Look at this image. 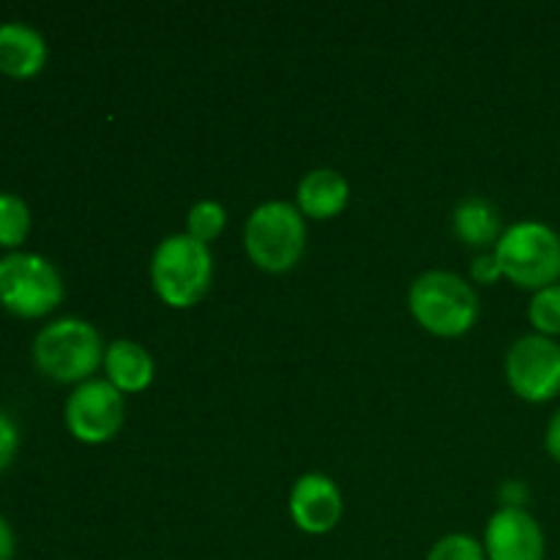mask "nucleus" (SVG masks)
Segmentation results:
<instances>
[{
  "label": "nucleus",
  "instance_id": "obj_1",
  "mask_svg": "<svg viewBox=\"0 0 560 560\" xmlns=\"http://www.w3.org/2000/svg\"><path fill=\"white\" fill-rule=\"evenodd\" d=\"M104 342L96 326L82 317H60L47 323L33 339V364L55 383L91 381L104 364Z\"/></svg>",
  "mask_w": 560,
  "mask_h": 560
},
{
  "label": "nucleus",
  "instance_id": "obj_2",
  "mask_svg": "<svg viewBox=\"0 0 560 560\" xmlns=\"http://www.w3.org/2000/svg\"><path fill=\"white\" fill-rule=\"evenodd\" d=\"M408 310L427 334L441 339L465 337L479 320V293L452 271H427L410 284Z\"/></svg>",
  "mask_w": 560,
  "mask_h": 560
},
{
  "label": "nucleus",
  "instance_id": "obj_3",
  "mask_svg": "<svg viewBox=\"0 0 560 560\" xmlns=\"http://www.w3.org/2000/svg\"><path fill=\"white\" fill-rule=\"evenodd\" d=\"M213 282L211 246L175 233L159 241L151 257V284L159 299L173 310H189L200 304Z\"/></svg>",
  "mask_w": 560,
  "mask_h": 560
},
{
  "label": "nucleus",
  "instance_id": "obj_4",
  "mask_svg": "<svg viewBox=\"0 0 560 560\" xmlns=\"http://www.w3.org/2000/svg\"><path fill=\"white\" fill-rule=\"evenodd\" d=\"M492 252L514 288L536 293L560 282V235L539 219L509 224Z\"/></svg>",
  "mask_w": 560,
  "mask_h": 560
},
{
  "label": "nucleus",
  "instance_id": "obj_5",
  "mask_svg": "<svg viewBox=\"0 0 560 560\" xmlns=\"http://www.w3.org/2000/svg\"><path fill=\"white\" fill-rule=\"evenodd\" d=\"M249 260L266 273H288L306 249V219L295 202L268 200L249 213L244 228Z\"/></svg>",
  "mask_w": 560,
  "mask_h": 560
},
{
  "label": "nucleus",
  "instance_id": "obj_6",
  "mask_svg": "<svg viewBox=\"0 0 560 560\" xmlns=\"http://www.w3.org/2000/svg\"><path fill=\"white\" fill-rule=\"evenodd\" d=\"M63 277L52 260L36 252H9L0 257V306L25 320L49 315L63 301Z\"/></svg>",
  "mask_w": 560,
  "mask_h": 560
},
{
  "label": "nucleus",
  "instance_id": "obj_7",
  "mask_svg": "<svg viewBox=\"0 0 560 560\" xmlns=\"http://www.w3.org/2000/svg\"><path fill=\"white\" fill-rule=\"evenodd\" d=\"M63 421L74 441L102 446L124 430L126 397L104 377H91L66 397Z\"/></svg>",
  "mask_w": 560,
  "mask_h": 560
},
{
  "label": "nucleus",
  "instance_id": "obj_8",
  "mask_svg": "<svg viewBox=\"0 0 560 560\" xmlns=\"http://www.w3.org/2000/svg\"><path fill=\"white\" fill-rule=\"evenodd\" d=\"M506 383L523 402L545 405L560 394V342L525 334L514 339L503 361Z\"/></svg>",
  "mask_w": 560,
  "mask_h": 560
},
{
  "label": "nucleus",
  "instance_id": "obj_9",
  "mask_svg": "<svg viewBox=\"0 0 560 560\" xmlns=\"http://www.w3.org/2000/svg\"><path fill=\"white\" fill-rule=\"evenodd\" d=\"M487 560H545L547 536L528 509L501 506L485 528Z\"/></svg>",
  "mask_w": 560,
  "mask_h": 560
},
{
  "label": "nucleus",
  "instance_id": "obj_10",
  "mask_svg": "<svg viewBox=\"0 0 560 560\" xmlns=\"http://www.w3.org/2000/svg\"><path fill=\"white\" fill-rule=\"evenodd\" d=\"M290 520L306 536H326L345 514V498L337 481L326 474H304L295 479L288 498Z\"/></svg>",
  "mask_w": 560,
  "mask_h": 560
},
{
  "label": "nucleus",
  "instance_id": "obj_11",
  "mask_svg": "<svg viewBox=\"0 0 560 560\" xmlns=\"http://www.w3.org/2000/svg\"><path fill=\"white\" fill-rule=\"evenodd\" d=\"M47 42L27 22H0V74L31 80L47 66Z\"/></svg>",
  "mask_w": 560,
  "mask_h": 560
},
{
  "label": "nucleus",
  "instance_id": "obj_12",
  "mask_svg": "<svg viewBox=\"0 0 560 560\" xmlns=\"http://www.w3.org/2000/svg\"><path fill=\"white\" fill-rule=\"evenodd\" d=\"M350 202V184L339 170L317 167L310 170L295 186V208L304 219L326 222L339 217Z\"/></svg>",
  "mask_w": 560,
  "mask_h": 560
},
{
  "label": "nucleus",
  "instance_id": "obj_13",
  "mask_svg": "<svg viewBox=\"0 0 560 560\" xmlns=\"http://www.w3.org/2000/svg\"><path fill=\"white\" fill-rule=\"evenodd\" d=\"M104 381L113 383L120 394H140L156 377V361L145 345L135 339H115L104 350Z\"/></svg>",
  "mask_w": 560,
  "mask_h": 560
},
{
  "label": "nucleus",
  "instance_id": "obj_14",
  "mask_svg": "<svg viewBox=\"0 0 560 560\" xmlns=\"http://www.w3.org/2000/svg\"><path fill=\"white\" fill-rule=\"evenodd\" d=\"M454 233L463 244L474 246V249H487L501 241V211L495 202L487 197H465L457 208H454Z\"/></svg>",
  "mask_w": 560,
  "mask_h": 560
},
{
  "label": "nucleus",
  "instance_id": "obj_15",
  "mask_svg": "<svg viewBox=\"0 0 560 560\" xmlns=\"http://www.w3.org/2000/svg\"><path fill=\"white\" fill-rule=\"evenodd\" d=\"M31 233V208L14 191H0V246L20 252Z\"/></svg>",
  "mask_w": 560,
  "mask_h": 560
},
{
  "label": "nucleus",
  "instance_id": "obj_16",
  "mask_svg": "<svg viewBox=\"0 0 560 560\" xmlns=\"http://www.w3.org/2000/svg\"><path fill=\"white\" fill-rule=\"evenodd\" d=\"M224 228H228V211H224L222 202L211 200V197L197 200L186 213V233L208 246L224 233Z\"/></svg>",
  "mask_w": 560,
  "mask_h": 560
},
{
  "label": "nucleus",
  "instance_id": "obj_17",
  "mask_svg": "<svg viewBox=\"0 0 560 560\" xmlns=\"http://www.w3.org/2000/svg\"><path fill=\"white\" fill-rule=\"evenodd\" d=\"M528 320L534 326V334L550 339L560 337V282L530 293Z\"/></svg>",
  "mask_w": 560,
  "mask_h": 560
},
{
  "label": "nucleus",
  "instance_id": "obj_18",
  "mask_svg": "<svg viewBox=\"0 0 560 560\" xmlns=\"http://www.w3.org/2000/svg\"><path fill=\"white\" fill-rule=\"evenodd\" d=\"M427 560H487V552L476 536L446 534L430 547Z\"/></svg>",
  "mask_w": 560,
  "mask_h": 560
},
{
  "label": "nucleus",
  "instance_id": "obj_19",
  "mask_svg": "<svg viewBox=\"0 0 560 560\" xmlns=\"http://www.w3.org/2000/svg\"><path fill=\"white\" fill-rule=\"evenodd\" d=\"M16 452H20V430H16L14 419L0 410V474L14 463Z\"/></svg>",
  "mask_w": 560,
  "mask_h": 560
},
{
  "label": "nucleus",
  "instance_id": "obj_20",
  "mask_svg": "<svg viewBox=\"0 0 560 560\" xmlns=\"http://www.w3.org/2000/svg\"><path fill=\"white\" fill-rule=\"evenodd\" d=\"M501 277L503 273L501 266H498L495 252H481V255H476L474 262H470V279H474V284L490 288V284H495Z\"/></svg>",
  "mask_w": 560,
  "mask_h": 560
},
{
  "label": "nucleus",
  "instance_id": "obj_21",
  "mask_svg": "<svg viewBox=\"0 0 560 560\" xmlns=\"http://www.w3.org/2000/svg\"><path fill=\"white\" fill-rule=\"evenodd\" d=\"M501 501L503 506L512 509H525V501H528V487L523 481H506L501 487Z\"/></svg>",
  "mask_w": 560,
  "mask_h": 560
},
{
  "label": "nucleus",
  "instance_id": "obj_22",
  "mask_svg": "<svg viewBox=\"0 0 560 560\" xmlns=\"http://www.w3.org/2000/svg\"><path fill=\"white\" fill-rule=\"evenodd\" d=\"M545 448L552 459L560 465V408L550 416L545 430Z\"/></svg>",
  "mask_w": 560,
  "mask_h": 560
},
{
  "label": "nucleus",
  "instance_id": "obj_23",
  "mask_svg": "<svg viewBox=\"0 0 560 560\" xmlns=\"http://www.w3.org/2000/svg\"><path fill=\"white\" fill-rule=\"evenodd\" d=\"M14 552H16V536L14 530H11L9 520L0 514V560H14Z\"/></svg>",
  "mask_w": 560,
  "mask_h": 560
}]
</instances>
